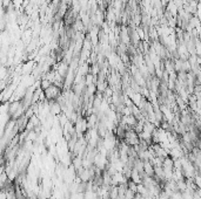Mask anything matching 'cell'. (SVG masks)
I'll use <instances>...</instances> for the list:
<instances>
[{
    "label": "cell",
    "instance_id": "6da1fadb",
    "mask_svg": "<svg viewBox=\"0 0 201 199\" xmlns=\"http://www.w3.org/2000/svg\"><path fill=\"white\" fill-rule=\"evenodd\" d=\"M44 94L47 101H57L59 96H61V88L53 83L51 87H48L46 90H44Z\"/></svg>",
    "mask_w": 201,
    "mask_h": 199
},
{
    "label": "cell",
    "instance_id": "7a4b0ae2",
    "mask_svg": "<svg viewBox=\"0 0 201 199\" xmlns=\"http://www.w3.org/2000/svg\"><path fill=\"white\" fill-rule=\"evenodd\" d=\"M143 171H145V173H146L147 176H149V177H153L154 173H155L153 163L151 162V161L145 162V164H143Z\"/></svg>",
    "mask_w": 201,
    "mask_h": 199
},
{
    "label": "cell",
    "instance_id": "3957f363",
    "mask_svg": "<svg viewBox=\"0 0 201 199\" xmlns=\"http://www.w3.org/2000/svg\"><path fill=\"white\" fill-rule=\"evenodd\" d=\"M53 84V82L51 81V80L48 79H42L41 81H40V89L44 91V90H46L48 88V87H51Z\"/></svg>",
    "mask_w": 201,
    "mask_h": 199
}]
</instances>
